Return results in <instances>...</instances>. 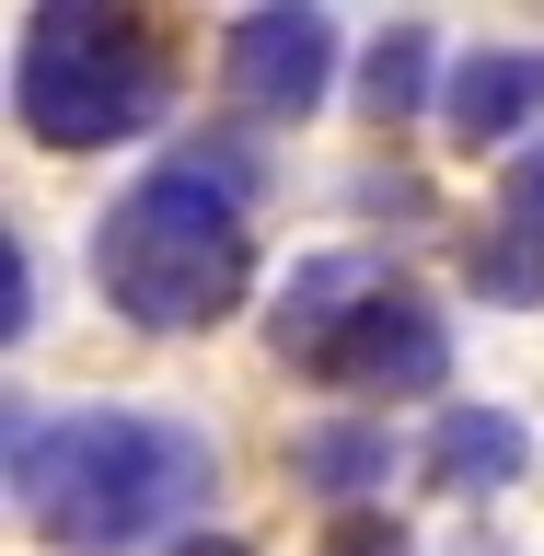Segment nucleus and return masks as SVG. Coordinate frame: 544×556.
Masks as SVG:
<instances>
[{
	"label": "nucleus",
	"instance_id": "obj_7",
	"mask_svg": "<svg viewBox=\"0 0 544 556\" xmlns=\"http://www.w3.org/2000/svg\"><path fill=\"white\" fill-rule=\"evenodd\" d=\"M290 476L325 486V498H359V486L394 476V452H382V429H347V417H325V429H302V441H290Z\"/></svg>",
	"mask_w": 544,
	"mask_h": 556
},
{
	"label": "nucleus",
	"instance_id": "obj_4",
	"mask_svg": "<svg viewBox=\"0 0 544 556\" xmlns=\"http://www.w3.org/2000/svg\"><path fill=\"white\" fill-rule=\"evenodd\" d=\"M313 371H325V382H359V394H429V382L452 371V325L417 302L406 278H394V290H382V302L359 313V325H347Z\"/></svg>",
	"mask_w": 544,
	"mask_h": 556
},
{
	"label": "nucleus",
	"instance_id": "obj_3",
	"mask_svg": "<svg viewBox=\"0 0 544 556\" xmlns=\"http://www.w3.org/2000/svg\"><path fill=\"white\" fill-rule=\"evenodd\" d=\"M12 104L47 151H93V139H139L174 104V59L139 12H24L12 47Z\"/></svg>",
	"mask_w": 544,
	"mask_h": 556
},
{
	"label": "nucleus",
	"instance_id": "obj_5",
	"mask_svg": "<svg viewBox=\"0 0 544 556\" xmlns=\"http://www.w3.org/2000/svg\"><path fill=\"white\" fill-rule=\"evenodd\" d=\"M337 70V24L325 12H243L232 47H220V81H232L255 116H302Z\"/></svg>",
	"mask_w": 544,
	"mask_h": 556
},
{
	"label": "nucleus",
	"instance_id": "obj_1",
	"mask_svg": "<svg viewBox=\"0 0 544 556\" xmlns=\"http://www.w3.org/2000/svg\"><path fill=\"white\" fill-rule=\"evenodd\" d=\"M198 486H208V441L186 417H151V406L12 417V498L35 510V533H59L81 556L151 545Z\"/></svg>",
	"mask_w": 544,
	"mask_h": 556
},
{
	"label": "nucleus",
	"instance_id": "obj_12",
	"mask_svg": "<svg viewBox=\"0 0 544 556\" xmlns=\"http://www.w3.org/2000/svg\"><path fill=\"white\" fill-rule=\"evenodd\" d=\"M186 556H243V545H186Z\"/></svg>",
	"mask_w": 544,
	"mask_h": 556
},
{
	"label": "nucleus",
	"instance_id": "obj_11",
	"mask_svg": "<svg viewBox=\"0 0 544 556\" xmlns=\"http://www.w3.org/2000/svg\"><path fill=\"white\" fill-rule=\"evenodd\" d=\"M325 556H406V533H394V521H359V510H347L337 533H325Z\"/></svg>",
	"mask_w": 544,
	"mask_h": 556
},
{
	"label": "nucleus",
	"instance_id": "obj_9",
	"mask_svg": "<svg viewBox=\"0 0 544 556\" xmlns=\"http://www.w3.org/2000/svg\"><path fill=\"white\" fill-rule=\"evenodd\" d=\"M417 59H429V35H394V47L371 59V104H382V116H394V104L417 93Z\"/></svg>",
	"mask_w": 544,
	"mask_h": 556
},
{
	"label": "nucleus",
	"instance_id": "obj_2",
	"mask_svg": "<svg viewBox=\"0 0 544 556\" xmlns=\"http://www.w3.org/2000/svg\"><path fill=\"white\" fill-rule=\"evenodd\" d=\"M93 278L139 337H198L243 302V174L220 151H174L104 208Z\"/></svg>",
	"mask_w": 544,
	"mask_h": 556
},
{
	"label": "nucleus",
	"instance_id": "obj_6",
	"mask_svg": "<svg viewBox=\"0 0 544 556\" xmlns=\"http://www.w3.org/2000/svg\"><path fill=\"white\" fill-rule=\"evenodd\" d=\"M544 93V59H521V47H486V59L452 70V93H441V128L464 139V151H486V139H510L521 116H533Z\"/></svg>",
	"mask_w": 544,
	"mask_h": 556
},
{
	"label": "nucleus",
	"instance_id": "obj_10",
	"mask_svg": "<svg viewBox=\"0 0 544 556\" xmlns=\"http://www.w3.org/2000/svg\"><path fill=\"white\" fill-rule=\"evenodd\" d=\"M498 232H521V243H544V151L510 174V208H498Z\"/></svg>",
	"mask_w": 544,
	"mask_h": 556
},
{
	"label": "nucleus",
	"instance_id": "obj_8",
	"mask_svg": "<svg viewBox=\"0 0 544 556\" xmlns=\"http://www.w3.org/2000/svg\"><path fill=\"white\" fill-rule=\"evenodd\" d=\"M510 464H521V429H510V417H476V406L441 417V452H429V476H441V486H464V476H510Z\"/></svg>",
	"mask_w": 544,
	"mask_h": 556
}]
</instances>
